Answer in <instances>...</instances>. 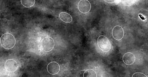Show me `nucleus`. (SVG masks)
Wrapping results in <instances>:
<instances>
[{"instance_id":"obj_9","label":"nucleus","mask_w":148,"mask_h":77,"mask_svg":"<svg viewBox=\"0 0 148 77\" xmlns=\"http://www.w3.org/2000/svg\"><path fill=\"white\" fill-rule=\"evenodd\" d=\"M59 17L62 21L65 23H70L72 20L71 15L64 12H61L59 14Z\"/></svg>"},{"instance_id":"obj_13","label":"nucleus","mask_w":148,"mask_h":77,"mask_svg":"<svg viewBox=\"0 0 148 77\" xmlns=\"http://www.w3.org/2000/svg\"><path fill=\"white\" fill-rule=\"evenodd\" d=\"M105 1H106L108 3H113L115 2V0H104Z\"/></svg>"},{"instance_id":"obj_6","label":"nucleus","mask_w":148,"mask_h":77,"mask_svg":"<svg viewBox=\"0 0 148 77\" xmlns=\"http://www.w3.org/2000/svg\"><path fill=\"white\" fill-rule=\"evenodd\" d=\"M60 68L59 64L54 61L50 62L47 67L48 72L52 75H55L58 73L60 71Z\"/></svg>"},{"instance_id":"obj_11","label":"nucleus","mask_w":148,"mask_h":77,"mask_svg":"<svg viewBox=\"0 0 148 77\" xmlns=\"http://www.w3.org/2000/svg\"><path fill=\"white\" fill-rule=\"evenodd\" d=\"M21 2L24 6L29 8L33 6L35 2V0H21Z\"/></svg>"},{"instance_id":"obj_5","label":"nucleus","mask_w":148,"mask_h":77,"mask_svg":"<svg viewBox=\"0 0 148 77\" xmlns=\"http://www.w3.org/2000/svg\"><path fill=\"white\" fill-rule=\"evenodd\" d=\"M112 34L113 38L116 40L119 41L123 38L124 35L123 28L119 25H116L113 28Z\"/></svg>"},{"instance_id":"obj_7","label":"nucleus","mask_w":148,"mask_h":77,"mask_svg":"<svg viewBox=\"0 0 148 77\" xmlns=\"http://www.w3.org/2000/svg\"><path fill=\"white\" fill-rule=\"evenodd\" d=\"M5 67L7 71L11 72H14L17 69V64L14 60L9 59L5 62Z\"/></svg>"},{"instance_id":"obj_10","label":"nucleus","mask_w":148,"mask_h":77,"mask_svg":"<svg viewBox=\"0 0 148 77\" xmlns=\"http://www.w3.org/2000/svg\"><path fill=\"white\" fill-rule=\"evenodd\" d=\"M84 77H97L96 72L93 70L88 69L86 70L83 74Z\"/></svg>"},{"instance_id":"obj_4","label":"nucleus","mask_w":148,"mask_h":77,"mask_svg":"<svg viewBox=\"0 0 148 77\" xmlns=\"http://www.w3.org/2000/svg\"><path fill=\"white\" fill-rule=\"evenodd\" d=\"M90 2L87 0H81L78 3V8L79 11L83 13H88L91 9Z\"/></svg>"},{"instance_id":"obj_1","label":"nucleus","mask_w":148,"mask_h":77,"mask_svg":"<svg viewBox=\"0 0 148 77\" xmlns=\"http://www.w3.org/2000/svg\"><path fill=\"white\" fill-rule=\"evenodd\" d=\"M15 37L11 34L5 33L1 37V44L6 49H9L13 48L15 45Z\"/></svg>"},{"instance_id":"obj_8","label":"nucleus","mask_w":148,"mask_h":77,"mask_svg":"<svg viewBox=\"0 0 148 77\" xmlns=\"http://www.w3.org/2000/svg\"><path fill=\"white\" fill-rule=\"evenodd\" d=\"M123 60L125 64L130 65L132 64L135 60L134 55L131 52H128L125 53L123 57Z\"/></svg>"},{"instance_id":"obj_2","label":"nucleus","mask_w":148,"mask_h":77,"mask_svg":"<svg viewBox=\"0 0 148 77\" xmlns=\"http://www.w3.org/2000/svg\"><path fill=\"white\" fill-rule=\"evenodd\" d=\"M98 47L102 51L107 52L109 51L110 48V41L107 37L104 36H100L97 40Z\"/></svg>"},{"instance_id":"obj_12","label":"nucleus","mask_w":148,"mask_h":77,"mask_svg":"<svg viewBox=\"0 0 148 77\" xmlns=\"http://www.w3.org/2000/svg\"><path fill=\"white\" fill-rule=\"evenodd\" d=\"M132 77H147L145 74L141 72H136L133 74Z\"/></svg>"},{"instance_id":"obj_3","label":"nucleus","mask_w":148,"mask_h":77,"mask_svg":"<svg viewBox=\"0 0 148 77\" xmlns=\"http://www.w3.org/2000/svg\"><path fill=\"white\" fill-rule=\"evenodd\" d=\"M41 45L43 50L47 52L53 49L55 43L52 38L50 37H47L42 39Z\"/></svg>"}]
</instances>
